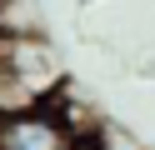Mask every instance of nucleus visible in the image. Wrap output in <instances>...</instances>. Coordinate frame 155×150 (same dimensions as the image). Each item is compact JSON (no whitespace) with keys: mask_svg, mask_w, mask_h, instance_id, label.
Returning a JSON list of instances; mask_svg holds the SVG:
<instances>
[{"mask_svg":"<svg viewBox=\"0 0 155 150\" xmlns=\"http://www.w3.org/2000/svg\"><path fill=\"white\" fill-rule=\"evenodd\" d=\"M70 85L35 30H0V115H20V110L50 105Z\"/></svg>","mask_w":155,"mask_h":150,"instance_id":"nucleus-1","label":"nucleus"},{"mask_svg":"<svg viewBox=\"0 0 155 150\" xmlns=\"http://www.w3.org/2000/svg\"><path fill=\"white\" fill-rule=\"evenodd\" d=\"M85 140L70 135L50 105L20 110V115H0V150H80Z\"/></svg>","mask_w":155,"mask_h":150,"instance_id":"nucleus-2","label":"nucleus"},{"mask_svg":"<svg viewBox=\"0 0 155 150\" xmlns=\"http://www.w3.org/2000/svg\"><path fill=\"white\" fill-rule=\"evenodd\" d=\"M90 145H95V150H140V145H135V140L125 135L120 125H105V120H100V130L90 135Z\"/></svg>","mask_w":155,"mask_h":150,"instance_id":"nucleus-3","label":"nucleus"},{"mask_svg":"<svg viewBox=\"0 0 155 150\" xmlns=\"http://www.w3.org/2000/svg\"><path fill=\"white\" fill-rule=\"evenodd\" d=\"M80 150H95V145H90V140H85V145H80Z\"/></svg>","mask_w":155,"mask_h":150,"instance_id":"nucleus-4","label":"nucleus"}]
</instances>
